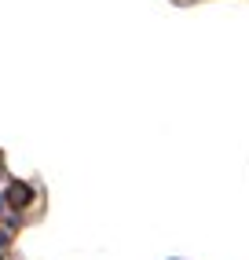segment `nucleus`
I'll return each mask as SVG.
<instances>
[{
	"label": "nucleus",
	"instance_id": "obj_2",
	"mask_svg": "<svg viewBox=\"0 0 249 260\" xmlns=\"http://www.w3.org/2000/svg\"><path fill=\"white\" fill-rule=\"evenodd\" d=\"M4 209H8V202H4V198H0V213H4Z\"/></svg>",
	"mask_w": 249,
	"mask_h": 260
},
{
	"label": "nucleus",
	"instance_id": "obj_1",
	"mask_svg": "<svg viewBox=\"0 0 249 260\" xmlns=\"http://www.w3.org/2000/svg\"><path fill=\"white\" fill-rule=\"evenodd\" d=\"M4 202L11 205V209H26V205L33 202L29 183H11V187H8V194H4Z\"/></svg>",
	"mask_w": 249,
	"mask_h": 260
}]
</instances>
